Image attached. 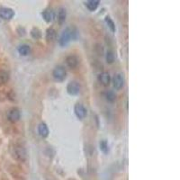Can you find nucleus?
Listing matches in <instances>:
<instances>
[{"instance_id":"nucleus-18","label":"nucleus","mask_w":180,"mask_h":180,"mask_svg":"<svg viewBox=\"0 0 180 180\" xmlns=\"http://www.w3.org/2000/svg\"><path fill=\"white\" fill-rule=\"evenodd\" d=\"M104 20H105V23H106V25L108 26V28L111 30V32H114L115 30H116V28H115V25H114V21L111 19V17L110 16H106Z\"/></svg>"},{"instance_id":"nucleus-1","label":"nucleus","mask_w":180,"mask_h":180,"mask_svg":"<svg viewBox=\"0 0 180 180\" xmlns=\"http://www.w3.org/2000/svg\"><path fill=\"white\" fill-rule=\"evenodd\" d=\"M74 34H75V32L71 28H66L62 32V33L59 37V45L61 47H65L72 39H74Z\"/></svg>"},{"instance_id":"nucleus-6","label":"nucleus","mask_w":180,"mask_h":180,"mask_svg":"<svg viewBox=\"0 0 180 180\" xmlns=\"http://www.w3.org/2000/svg\"><path fill=\"white\" fill-rule=\"evenodd\" d=\"M15 12L13 9L8 7H1L0 8V17L4 20H10L14 17Z\"/></svg>"},{"instance_id":"nucleus-21","label":"nucleus","mask_w":180,"mask_h":180,"mask_svg":"<svg viewBox=\"0 0 180 180\" xmlns=\"http://www.w3.org/2000/svg\"><path fill=\"white\" fill-rule=\"evenodd\" d=\"M105 97H106V100L109 101V102H114L116 98V96L114 94V92L113 91H108L106 94H105Z\"/></svg>"},{"instance_id":"nucleus-9","label":"nucleus","mask_w":180,"mask_h":180,"mask_svg":"<svg viewBox=\"0 0 180 180\" xmlns=\"http://www.w3.org/2000/svg\"><path fill=\"white\" fill-rule=\"evenodd\" d=\"M98 80H99L100 84H102L104 87H107V86H109V84L111 82V77L108 72H102L98 76Z\"/></svg>"},{"instance_id":"nucleus-2","label":"nucleus","mask_w":180,"mask_h":180,"mask_svg":"<svg viewBox=\"0 0 180 180\" xmlns=\"http://www.w3.org/2000/svg\"><path fill=\"white\" fill-rule=\"evenodd\" d=\"M52 76H53V78L58 81V82H62L66 79V77H67V70L66 69L61 66V65H59L57 66L53 71H52Z\"/></svg>"},{"instance_id":"nucleus-8","label":"nucleus","mask_w":180,"mask_h":180,"mask_svg":"<svg viewBox=\"0 0 180 180\" xmlns=\"http://www.w3.org/2000/svg\"><path fill=\"white\" fill-rule=\"evenodd\" d=\"M66 63L70 69H75L79 64V59L76 55H70L66 58Z\"/></svg>"},{"instance_id":"nucleus-17","label":"nucleus","mask_w":180,"mask_h":180,"mask_svg":"<svg viewBox=\"0 0 180 180\" xmlns=\"http://www.w3.org/2000/svg\"><path fill=\"white\" fill-rule=\"evenodd\" d=\"M31 35L33 39L35 40H38L42 37V32L41 31L37 28V27H33L32 30H31Z\"/></svg>"},{"instance_id":"nucleus-20","label":"nucleus","mask_w":180,"mask_h":180,"mask_svg":"<svg viewBox=\"0 0 180 180\" xmlns=\"http://www.w3.org/2000/svg\"><path fill=\"white\" fill-rule=\"evenodd\" d=\"M9 79V74L3 70H0V83H5Z\"/></svg>"},{"instance_id":"nucleus-12","label":"nucleus","mask_w":180,"mask_h":180,"mask_svg":"<svg viewBox=\"0 0 180 180\" xmlns=\"http://www.w3.org/2000/svg\"><path fill=\"white\" fill-rule=\"evenodd\" d=\"M42 17H43V19L45 20L46 23H51L53 21V19L55 17V14L51 9H47V10L42 12Z\"/></svg>"},{"instance_id":"nucleus-3","label":"nucleus","mask_w":180,"mask_h":180,"mask_svg":"<svg viewBox=\"0 0 180 180\" xmlns=\"http://www.w3.org/2000/svg\"><path fill=\"white\" fill-rule=\"evenodd\" d=\"M80 84L77 81H71L67 86V92L70 96H77L80 92Z\"/></svg>"},{"instance_id":"nucleus-15","label":"nucleus","mask_w":180,"mask_h":180,"mask_svg":"<svg viewBox=\"0 0 180 180\" xmlns=\"http://www.w3.org/2000/svg\"><path fill=\"white\" fill-rule=\"evenodd\" d=\"M31 52V47L27 44H22L18 47V52L19 54L23 56H27Z\"/></svg>"},{"instance_id":"nucleus-7","label":"nucleus","mask_w":180,"mask_h":180,"mask_svg":"<svg viewBox=\"0 0 180 180\" xmlns=\"http://www.w3.org/2000/svg\"><path fill=\"white\" fill-rule=\"evenodd\" d=\"M20 117H21V114L18 108H12L7 114V118L12 123H16L17 121H19Z\"/></svg>"},{"instance_id":"nucleus-10","label":"nucleus","mask_w":180,"mask_h":180,"mask_svg":"<svg viewBox=\"0 0 180 180\" xmlns=\"http://www.w3.org/2000/svg\"><path fill=\"white\" fill-rule=\"evenodd\" d=\"M38 132L42 138H46L49 135V129L45 123H42L38 126Z\"/></svg>"},{"instance_id":"nucleus-16","label":"nucleus","mask_w":180,"mask_h":180,"mask_svg":"<svg viewBox=\"0 0 180 180\" xmlns=\"http://www.w3.org/2000/svg\"><path fill=\"white\" fill-rule=\"evenodd\" d=\"M99 148H100V151L104 153V154H107L108 152H109V146H108V143H107V141H101L100 142H99Z\"/></svg>"},{"instance_id":"nucleus-11","label":"nucleus","mask_w":180,"mask_h":180,"mask_svg":"<svg viewBox=\"0 0 180 180\" xmlns=\"http://www.w3.org/2000/svg\"><path fill=\"white\" fill-rule=\"evenodd\" d=\"M15 157L19 159V160H25L26 158V151L25 148L23 147H17L15 149Z\"/></svg>"},{"instance_id":"nucleus-13","label":"nucleus","mask_w":180,"mask_h":180,"mask_svg":"<svg viewBox=\"0 0 180 180\" xmlns=\"http://www.w3.org/2000/svg\"><path fill=\"white\" fill-rule=\"evenodd\" d=\"M66 17H67V12L65 10V8H59V11H58V14H57V19L59 21V24H63L66 20Z\"/></svg>"},{"instance_id":"nucleus-14","label":"nucleus","mask_w":180,"mask_h":180,"mask_svg":"<svg viewBox=\"0 0 180 180\" xmlns=\"http://www.w3.org/2000/svg\"><path fill=\"white\" fill-rule=\"evenodd\" d=\"M99 1L98 0H88L86 2V6L88 8L89 11H95L98 7Z\"/></svg>"},{"instance_id":"nucleus-4","label":"nucleus","mask_w":180,"mask_h":180,"mask_svg":"<svg viewBox=\"0 0 180 180\" xmlns=\"http://www.w3.org/2000/svg\"><path fill=\"white\" fill-rule=\"evenodd\" d=\"M124 85V77L121 73H117L113 78V86L116 90L121 89Z\"/></svg>"},{"instance_id":"nucleus-22","label":"nucleus","mask_w":180,"mask_h":180,"mask_svg":"<svg viewBox=\"0 0 180 180\" xmlns=\"http://www.w3.org/2000/svg\"><path fill=\"white\" fill-rule=\"evenodd\" d=\"M105 59H106L107 63H109V64L113 63V62H114V55L113 52L108 51V52H106V57H105Z\"/></svg>"},{"instance_id":"nucleus-5","label":"nucleus","mask_w":180,"mask_h":180,"mask_svg":"<svg viewBox=\"0 0 180 180\" xmlns=\"http://www.w3.org/2000/svg\"><path fill=\"white\" fill-rule=\"evenodd\" d=\"M74 112H75L76 116L80 120L84 119L87 116V113L86 107L83 104L78 103L76 104L75 106H74Z\"/></svg>"},{"instance_id":"nucleus-19","label":"nucleus","mask_w":180,"mask_h":180,"mask_svg":"<svg viewBox=\"0 0 180 180\" xmlns=\"http://www.w3.org/2000/svg\"><path fill=\"white\" fill-rule=\"evenodd\" d=\"M56 37V32L53 28H49L46 32V39L48 41H53Z\"/></svg>"}]
</instances>
